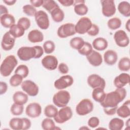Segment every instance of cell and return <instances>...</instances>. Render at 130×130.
<instances>
[{"instance_id": "cell-22", "label": "cell", "mask_w": 130, "mask_h": 130, "mask_svg": "<svg viewBox=\"0 0 130 130\" xmlns=\"http://www.w3.org/2000/svg\"><path fill=\"white\" fill-rule=\"evenodd\" d=\"M27 38L28 41L31 43H39L43 41L44 35L39 30L33 29L29 32Z\"/></svg>"}, {"instance_id": "cell-41", "label": "cell", "mask_w": 130, "mask_h": 130, "mask_svg": "<svg viewBox=\"0 0 130 130\" xmlns=\"http://www.w3.org/2000/svg\"><path fill=\"white\" fill-rule=\"evenodd\" d=\"M24 107L23 105H19L14 103L10 108V111L11 113L15 116L20 115L23 112Z\"/></svg>"}, {"instance_id": "cell-36", "label": "cell", "mask_w": 130, "mask_h": 130, "mask_svg": "<svg viewBox=\"0 0 130 130\" xmlns=\"http://www.w3.org/2000/svg\"><path fill=\"white\" fill-rule=\"evenodd\" d=\"M42 127L44 130L55 129L56 126L54 122L50 118H46L43 120L41 123Z\"/></svg>"}, {"instance_id": "cell-2", "label": "cell", "mask_w": 130, "mask_h": 130, "mask_svg": "<svg viewBox=\"0 0 130 130\" xmlns=\"http://www.w3.org/2000/svg\"><path fill=\"white\" fill-rule=\"evenodd\" d=\"M17 63V59L14 55H10L7 56L3 60L1 65L0 73L1 75L4 77L10 76Z\"/></svg>"}, {"instance_id": "cell-12", "label": "cell", "mask_w": 130, "mask_h": 130, "mask_svg": "<svg viewBox=\"0 0 130 130\" xmlns=\"http://www.w3.org/2000/svg\"><path fill=\"white\" fill-rule=\"evenodd\" d=\"M88 85L92 88H105L106 82L104 78L97 74H91L89 75L87 79Z\"/></svg>"}, {"instance_id": "cell-11", "label": "cell", "mask_w": 130, "mask_h": 130, "mask_svg": "<svg viewBox=\"0 0 130 130\" xmlns=\"http://www.w3.org/2000/svg\"><path fill=\"white\" fill-rule=\"evenodd\" d=\"M21 86L22 90L30 96H35L39 93L38 86L31 80H25L22 82Z\"/></svg>"}, {"instance_id": "cell-21", "label": "cell", "mask_w": 130, "mask_h": 130, "mask_svg": "<svg viewBox=\"0 0 130 130\" xmlns=\"http://www.w3.org/2000/svg\"><path fill=\"white\" fill-rule=\"evenodd\" d=\"M118 59L117 53L112 50L106 51L104 54V60L105 62L110 66L114 64Z\"/></svg>"}, {"instance_id": "cell-30", "label": "cell", "mask_w": 130, "mask_h": 130, "mask_svg": "<svg viewBox=\"0 0 130 130\" xmlns=\"http://www.w3.org/2000/svg\"><path fill=\"white\" fill-rule=\"evenodd\" d=\"M25 29L18 24H14L12 25L9 30L10 33L16 39L22 37L25 32Z\"/></svg>"}, {"instance_id": "cell-43", "label": "cell", "mask_w": 130, "mask_h": 130, "mask_svg": "<svg viewBox=\"0 0 130 130\" xmlns=\"http://www.w3.org/2000/svg\"><path fill=\"white\" fill-rule=\"evenodd\" d=\"M23 78L18 74H15L10 79L9 82L10 85L13 87H17L22 83Z\"/></svg>"}, {"instance_id": "cell-31", "label": "cell", "mask_w": 130, "mask_h": 130, "mask_svg": "<svg viewBox=\"0 0 130 130\" xmlns=\"http://www.w3.org/2000/svg\"><path fill=\"white\" fill-rule=\"evenodd\" d=\"M118 10L119 12L125 17L130 16V5L128 2H121L118 5Z\"/></svg>"}, {"instance_id": "cell-42", "label": "cell", "mask_w": 130, "mask_h": 130, "mask_svg": "<svg viewBox=\"0 0 130 130\" xmlns=\"http://www.w3.org/2000/svg\"><path fill=\"white\" fill-rule=\"evenodd\" d=\"M43 47L44 51L47 54L52 53L54 51L55 48L54 43L51 40H48L45 42L43 44Z\"/></svg>"}, {"instance_id": "cell-25", "label": "cell", "mask_w": 130, "mask_h": 130, "mask_svg": "<svg viewBox=\"0 0 130 130\" xmlns=\"http://www.w3.org/2000/svg\"><path fill=\"white\" fill-rule=\"evenodd\" d=\"M28 100V94L21 91L15 92L13 95V100L14 103L19 105H24L27 103Z\"/></svg>"}, {"instance_id": "cell-24", "label": "cell", "mask_w": 130, "mask_h": 130, "mask_svg": "<svg viewBox=\"0 0 130 130\" xmlns=\"http://www.w3.org/2000/svg\"><path fill=\"white\" fill-rule=\"evenodd\" d=\"M0 22L3 27L10 28L12 25L15 24V19L12 15L7 13L1 16Z\"/></svg>"}, {"instance_id": "cell-1", "label": "cell", "mask_w": 130, "mask_h": 130, "mask_svg": "<svg viewBox=\"0 0 130 130\" xmlns=\"http://www.w3.org/2000/svg\"><path fill=\"white\" fill-rule=\"evenodd\" d=\"M126 95V90L123 87L117 88L113 91L106 94L104 101L101 103L103 108H109L117 107Z\"/></svg>"}, {"instance_id": "cell-39", "label": "cell", "mask_w": 130, "mask_h": 130, "mask_svg": "<svg viewBox=\"0 0 130 130\" xmlns=\"http://www.w3.org/2000/svg\"><path fill=\"white\" fill-rule=\"evenodd\" d=\"M15 74H18L22 76L23 78H25L28 75V68L26 65L20 64L17 67L15 71Z\"/></svg>"}, {"instance_id": "cell-8", "label": "cell", "mask_w": 130, "mask_h": 130, "mask_svg": "<svg viewBox=\"0 0 130 130\" xmlns=\"http://www.w3.org/2000/svg\"><path fill=\"white\" fill-rule=\"evenodd\" d=\"M35 19L37 25L42 29H47L50 25V21L47 14L43 10L36 12Z\"/></svg>"}, {"instance_id": "cell-50", "label": "cell", "mask_w": 130, "mask_h": 130, "mask_svg": "<svg viewBox=\"0 0 130 130\" xmlns=\"http://www.w3.org/2000/svg\"><path fill=\"white\" fill-rule=\"evenodd\" d=\"M8 89V85L5 82L1 81L0 82V94L2 95L6 92Z\"/></svg>"}, {"instance_id": "cell-51", "label": "cell", "mask_w": 130, "mask_h": 130, "mask_svg": "<svg viewBox=\"0 0 130 130\" xmlns=\"http://www.w3.org/2000/svg\"><path fill=\"white\" fill-rule=\"evenodd\" d=\"M58 2L65 7L71 6L74 5V1L73 0H58Z\"/></svg>"}, {"instance_id": "cell-18", "label": "cell", "mask_w": 130, "mask_h": 130, "mask_svg": "<svg viewBox=\"0 0 130 130\" xmlns=\"http://www.w3.org/2000/svg\"><path fill=\"white\" fill-rule=\"evenodd\" d=\"M130 81V76L129 74L123 73L116 76L114 80V84L116 88H122Z\"/></svg>"}, {"instance_id": "cell-23", "label": "cell", "mask_w": 130, "mask_h": 130, "mask_svg": "<svg viewBox=\"0 0 130 130\" xmlns=\"http://www.w3.org/2000/svg\"><path fill=\"white\" fill-rule=\"evenodd\" d=\"M130 101L127 100L122 106L118 108L116 111L117 114L121 118H127L130 116Z\"/></svg>"}, {"instance_id": "cell-7", "label": "cell", "mask_w": 130, "mask_h": 130, "mask_svg": "<svg viewBox=\"0 0 130 130\" xmlns=\"http://www.w3.org/2000/svg\"><path fill=\"white\" fill-rule=\"evenodd\" d=\"M75 25L72 23H67L60 25L57 31V36L60 38H66L74 35L76 32Z\"/></svg>"}, {"instance_id": "cell-27", "label": "cell", "mask_w": 130, "mask_h": 130, "mask_svg": "<svg viewBox=\"0 0 130 130\" xmlns=\"http://www.w3.org/2000/svg\"><path fill=\"white\" fill-rule=\"evenodd\" d=\"M9 126L14 130H24V118H13L9 121Z\"/></svg>"}, {"instance_id": "cell-49", "label": "cell", "mask_w": 130, "mask_h": 130, "mask_svg": "<svg viewBox=\"0 0 130 130\" xmlns=\"http://www.w3.org/2000/svg\"><path fill=\"white\" fill-rule=\"evenodd\" d=\"M118 107L109 108H104V111L106 114L108 115H113L116 113Z\"/></svg>"}, {"instance_id": "cell-52", "label": "cell", "mask_w": 130, "mask_h": 130, "mask_svg": "<svg viewBox=\"0 0 130 130\" xmlns=\"http://www.w3.org/2000/svg\"><path fill=\"white\" fill-rule=\"evenodd\" d=\"M31 5L34 7H40L42 6L43 3V0H31L30 1Z\"/></svg>"}, {"instance_id": "cell-46", "label": "cell", "mask_w": 130, "mask_h": 130, "mask_svg": "<svg viewBox=\"0 0 130 130\" xmlns=\"http://www.w3.org/2000/svg\"><path fill=\"white\" fill-rule=\"evenodd\" d=\"M100 124V120L97 117H91L88 120V125L91 128L97 127Z\"/></svg>"}, {"instance_id": "cell-20", "label": "cell", "mask_w": 130, "mask_h": 130, "mask_svg": "<svg viewBox=\"0 0 130 130\" xmlns=\"http://www.w3.org/2000/svg\"><path fill=\"white\" fill-rule=\"evenodd\" d=\"M74 11L76 14L79 16H84L86 15L88 11V7L85 4V1L83 0L74 1Z\"/></svg>"}, {"instance_id": "cell-14", "label": "cell", "mask_w": 130, "mask_h": 130, "mask_svg": "<svg viewBox=\"0 0 130 130\" xmlns=\"http://www.w3.org/2000/svg\"><path fill=\"white\" fill-rule=\"evenodd\" d=\"M114 39L117 45L120 47H125L128 45L129 43V39L126 33L121 29L115 32Z\"/></svg>"}, {"instance_id": "cell-10", "label": "cell", "mask_w": 130, "mask_h": 130, "mask_svg": "<svg viewBox=\"0 0 130 130\" xmlns=\"http://www.w3.org/2000/svg\"><path fill=\"white\" fill-rule=\"evenodd\" d=\"M102 11L104 16L109 17L114 15L116 12V7L114 1L113 0H102Z\"/></svg>"}, {"instance_id": "cell-35", "label": "cell", "mask_w": 130, "mask_h": 130, "mask_svg": "<svg viewBox=\"0 0 130 130\" xmlns=\"http://www.w3.org/2000/svg\"><path fill=\"white\" fill-rule=\"evenodd\" d=\"M84 43L85 42L82 38L74 37L70 40V45L72 48L78 50L83 46Z\"/></svg>"}, {"instance_id": "cell-53", "label": "cell", "mask_w": 130, "mask_h": 130, "mask_svg": "<svg viewBox=\"0 0 130 130\" xmlns=\"http://www.w3.org/2000/svg\"><path fill=\"white\" fill-rule=\"evenodd\" d=\"M0 10H1V16L4 15V14H6L8 13V10L7 9V8L5 6H3L2 5H0Z\"/></svg>"}, {"instance_id": "cell-15", "label": "cell", "mask_w": 130, "mask_h": 130, "mask_svg": "<svg viewBox=\"0 0 130 130\" xmlns=\"http://www.w3.org/2000/svg\"><path fill=\"white\" fill-rule=\"evenodd\" d=\"M42 113V107L37 103H31L28 104L25 109L26 115L31 118H37L40 116Z\"/></svg>"}, {"instance_id": "cell-19", "label": "cell", "mask_w": 130, "mask_h": 130, "mask_svg": "<svg viewBox=\"0 0 130 130\" xmlns=\"http://www.w3.org/2000/svg\"><path fill=\"white\" fill-rule=\"evenodd\" d=\"M86 58L89 63L94 67L100 66L103 62V58L101 54L98 51L93 50L86 56Z\"/></svg>"}, {"instance_id": "cell-28", "label": "cell", "mask_w": 130, "mask_h": 130, "mask_svg": "<svg viewBox=\"0 0 130 130\" xmlns=\"http://www.w3.org/2000/svg\"><path fill=\"white\" fill-rule=\"evenodd\" d=\"M106 94L104 89L101 88H94L92 90V97L95 101L101 103L104 101Z\"/></svg>"}, {"instance_id": "cell-47", "label": "cell", "mask_w": 130, "mask_h": 130, "mask_svg": "<svg viewBox=\"0 0 130 130\" xmlns=\"http://www.w3.org/2000/svg\"><path fill=\"white\" fill-rule=\"evenodd\" d=\"M99 27L95 24H92L90 28L87 32V34L90 36H95L99 34Z\"/></svg>"}, {"instance_id": "cell-9", "label": "cell", "mask_w": 130, "mask_h": 130, "mask_svg": "<svg viewBox=\"0 0 130 130\" xmlns=\"http://www.w3.org/2000/svg\"><path fill=\"white\" fill-rule=\"evenodd\" d=\"M92 23L91 20L86 17H81L75 26L76 32L83 35L88 31Z\"/></svg>"}, {"instance_id": "cell-37", "label": "cell", "mask_w": 130, "mask_h": 130, "mask_svg": "<svg viewBox=\"0 0 130 130\" xmlns=\"http://www.w3.org/2000/svg\"><path fill=\"white\" fill-rule=\"evenodd\" d=\"M121 25V20L117 17L110 19L107 22L108 27L111 30H115L119 28Z\"/></svg>"}, {"instance_id": "cell-4", "label": "cell", "mask_w": 130, "mask_h": 130, "mask_svg": "<svg viewBox=\"0 0 130 130\" xmlns=\"http://www.w3.org/2000/svg\"><path fill=\"white\" fill-rule=\"evenodd\" d=\"M17 54L19 58L22 61H28L31 58L36 59L35 46L33 47H21L18 49Z\"/></svg>"}, {"instance_id": "cell-48", "label": "cell", "mask_w": 130, "mask_h": 130, "mask_svg": "<svg viewBox=\"0 0 130 130\" xmlns=\"http://www.w3.org/2000/svg\"><path fill=\"white\" fill-rule=\"evenodd\" d=\"M58 70L61 74H66L69 72V67L65 63L61 62L59 64L58 66Z\"/></svg>"}, {"instance_id": "cell-29", "label": "cell", "mask_w": 130, "mask_h": 130, "mask_svg": "<svg viewBox=\"0 0 130 130\" xmlns=\"http://www.w3.org/2000/svg\"><path fill=\"white\" fill-rule=\"evenodd\" d=\"M123 126V120L117 117L112 119L109 123V128L111 130H121Z\"/></svg>"}, {"instance_id": "cell-45", "label": "cell", "mask_w": 130, "mask_h": 130, "mask_svg": "<svg viewBox=\"0 0 130 130\" xmlns=\"http://www.w3.org/2000/svg\"><path fill=\"white\" fill-rule=\"evenodd\" d=\"M17 24L22 27L25 30H27L30 26V21L28 18L23 17L19 19Z\"/></svg>"}, {"instance_id": "cell-44", "label": "cell", "mask_w": 130, "mask_h": 130, "mask_svg": "<svg viewBox=\"0 0 130 130\" xmlns=\"http://www.w3.org/2000/svg\"><path fill=\"white\" fill-rule=\"evenodd\" d=\"M22 9L23 13L29 16H35L37 12L35 7L31 5H25L23 6Z\"/></svg>"}, {"instance_id": "cell-33", "label": "cell", "mask_w": 130, "mask_h": 130, "mask_svg": "<svg viewBox=\"0 0 130 130\" xmlns=\"http://www.w3.org/2000/svg\"><path fill=\"white\" fill-rule=\"evenodd\" d=\"M118 67L121 71H128L130 69V59L127 57H122L119 61Z\"/></svg>"}, {"instance_id": "cell-16", "label": "cell", "mask_w": 130, "mask_h": 130, "mask_svg": "<svg viewBox=\"0 0 130 130\" xmlns=\"http://www.w3.org/2000/svg\"><path fill=\"white\" fill-rule=\"evenodd\" d=\"M16 38H14L10 32L7 31L3 36L1 42V46L3 50L9 51L11 50L15 44Z\"/></svg>"}, {"instance_id": "cell-38", "label": "cell", "mask_w": 130, "mask_h": 130, "mask_svg": "<svg viewBox=\"0 0 130 130\" xmlns=\"http://www.w3.org/2000/svg\"><path fill=\"white\" fill-rule=\"evenodd\" d=\"M42 7L50 13L53 10L58 7L59 6L54 1L45 0L43 1Z\"/></svg>"}, {"instance_id": "cell-54", "label": "cell", "mask_w": 130, "mask_h": 130, "mask_svg": "<svg viewBox=\"0 0 130 130\" xmlns=\"http://www.w3.org/2000/svg\"><path fill=\"white\" fill-rule=\"evenodd\" d=\"M3 2L8 6L13 5L16 2V0H4Z\"/></svg>"}, {"instance_id": "cell-55", "label": "cell", "mask_w": 130, "mask_h": 130, "mask_svg": "<svg viewBox=\"0 0 130 130\" xmlns=\"http://www.w3.org/2000/svg\"><path fill=\"white\" fill-rule=\"evenodd\" d=\"M125 28L129 32L130 31V19H128L125 23Z\"/></svg>"}, {"instance_id": "cell-5", "label": "cell", "mask_w": 130, "mask_h": 130, "mask_svg": "<svg viewBox=\"0 0 130 130\" xmlns=\"http://www.w3.org/2000/svg\"><path fill=\"white\" fill-rule=\"evenodd\" d=\"M93 110V104L91 100L88 99L82 100L76 107L77 114L80 116H84L91 112Z\"/></svg>"}, {"instance_id": "cell-3", "label": "cell", "mask_w": 130, "mask_h": 130, "mask_svg": "<svg viewBox=\"0 0 130 130\" xmlns=\"http://www.w3.org/2000/svg\"><path fill=\"white\" fill-rule=\"evenodd\" d=\"M70 99L71 95L68 91L60 90L54 94L52 101L55 106L62 108L68 104Z\"/></svg>"}, {"instance_id": "cell-40", "label": "cell", "mask_w": 130, "mask_h": 130, "mask_svg": "<svg viewBox=\"0 0 130 130\" xmlns=\"http://www.w3.org/2000/svg\"><path fill=\"white\" fill-rule=\"evenodd\" d=\"M92 50V46L88 42H85L83 46L78 51L80 54L87 56Z\"/></svg>"}, {"instance_id": "cell-17", "label": "cell", "mask_w": 130, "mask_h": 130, "mask_svg": "<svg viewBox=\"0 0 130 130\" xmlns=\"http://www.w3.org/2000/svg\"><path fill=\"white\" fill-rule=\"evenodd\" d=\"M41 63L43 67L47 70L52 71L57 68L58 66V60L55 56L48 55L45 56L42 59Z\"/></svg>"}, {"instance_id": "cell-26", "label": "cell", "mask_w": 130, "mask_h": 130, "mask_svg": "<svg viewBox=\"0 0 130 130\" xmlns=\"http://www.w3.org/2000/svg\"><path fill=\"white\" fill-rule=\"evenodd\" d=\"M108 42L104 38L99 37L95 39L92 43V47L98 51H103L108 47Z\"/></svg>"}, {"instance_id": "cell-6", "label": "cell", "mask_w": 130, "mask_h": 130, "mask_svg": "<svg viewBox=\"0 0 130 130\" xmlns=\"http://www.w3.org/2000/svg\"><path fill=\"white\" fill-rule=\"evenodd\" d=\"M73 116V112L71 108L69 106L62 107L59 111L57 115L54 117L56 122L62 124L70 120Z\"/></svg>"}, {"instance_id": "cell-13", "label": "cell", "mask_w": 130, "mask_h": 130, "mask_svg": "<svg viewBox=\"0 0 130 130\" xmlns=\"http://www.w3.org/2000/svg\"><path fill=\"white\" fill-rule=\"evenodd\" d=\"M73 83V78L69 75H66L60 77L59 79L55 80L54 85L57 89L61 90L71 86Z\"/></svg>"}, {"instance_id": "cell-32", "label": "cell", "mask_w": 130, "mask_h": 130, "mask_svg": "<svg viewBox=\"0 0 130 130\" xmlns=\"http://www.w3.org/2000/svg\"><path fill=\"white\" fill-rule=\"evenodd\" d=\"M51 18L55 22H61L64 17V13L63 11L60 9L59 7L55 8L50 13Z\"/></svg>"}, {"instance_id": "cell-34", "label": "cell", "mask_w": 130, "mask_h": 130, "mask_svg": "<svg viewBox=\"0 0 130 130\" xmlns=\"http://www.w3.org/2000/svg\"><path fill=\"white\" fill-rule=\"evenodd\" d=\"M58 110L57 108L53 105H48L44 109V114L48 118H54L57 115Z\"/></svg>"}]
</instances>
